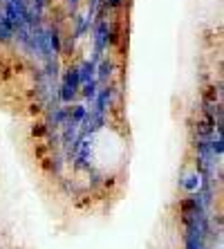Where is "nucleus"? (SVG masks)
Instances as JSON below:
<instances>
[{"label":"nucleus","mask_w":224,"mask_h":249,"mask_svg":"<svg viewBox=\"0 0 224 249\" xmlns=\"http://www.w3.org/2000/svg\"><path fill=\"white\" fill-rule=\"evenodd\" d=\"M108 27H110L108 20H99L97 27H94V58H92L94 63L101 58L103 50L108 47Z\"/></svg>","instance_id":"nucleus-1"},{"label":"nucleus","mask_w":224,"mask_h":249,"mask_svg":"<svg viewBox=\"0 0 224 249\" xmlns=\"http://www.w3.org/2000/svg\"><path fill=\"white\" fill-rule=\"evenodd\" d=\"M112 92H115V88H103V90H99L94 101H97V112H105L110 106V99H112Z\"/></svg>","instance_id":"nucleus-4"},{"label":"nucleus","mask_w":224,"mask_h":249,"mask_svg":"<svg viewBox=\"0 0 224 249\" xmlns=\"http://www.w3.org/2000/svg\"><path fill=\"white\" fill-rule=\"evenodd\" d=\"M112 70H115V63H112L110 58H103V61L94 68V72H97V76H94V79H97L99 83H105L110 76H112Z\"/></svg>","instance_id":"nucleus-3"},{"label":"nucleus","mask_w":224,"mask_h":249,"mask_svg":"<svg viewBox=\"0 0 224 249\" xmlns=\"http://www.w3.org/2000/svg\"><path fill=\"white\" fill-rule=\"evenodd\" d=\"M63 88H68L69 92H79L81 79H79V68H68L63 74Z\"/></svg>","instance_id":"nucleus-2"},{"label":"nucleus","mask_w":224,"mask_h":249,"mask_svg":"<svg viewBox=\"0 0 224 249\" xmlns=\"http://www.w3.org/2000/svg\"><path fill=\"white\" fill-rule=\"evenodd\" d=\"M14 32H16V29H14V25L9 23V20H7L5 18V14H2V16H0V43H9L14 38Z\"/></svg>","instance_id":"nucleus-5"},{"label":"nucleus","mask_w":224,"mask_h":249,"mask_svg":"<svg viewBox=\"0 0 224 249\" xmlns=\"http://www.w3.org/2000/svg\"><path fill=\"white\" fill-rule=\"evenodd\" d=\"M182 186H184L186 191H190V193L200 191V186H202V175H200V173H190V175H186L184 182H182Z\"/></svg>","instance_id":"nucleus-7"},{"label":"nucleus","mask_w":224,"mask_h":249,"mask_svg":"<svg viewBox=\"0 0 224 249\" xmlns=\"http://www.w3.org/2000/svg\"><path fill=\"white\" fill-rule=\"evenodd\" d=\"M94 68H97V63H94V61H83V63L79 65L81 86H83L86 81H90V79H94Z\"/></svg>","instance_id":"nucleus-6"},{"label":"nucleus","mask_w":224,"mask_h":249,"mask_svg":"<svg viewBox=\"0 0 224 249\" xmlns=\"http://www.w3.org/2000/svg\"><path fill=\"white\" fill-rule=\"evenodd\" d=\"M97 88H99L97 79H90V81H86V83H83V97H86L87 101H94V97H97V92H99Z\"/></svg>","instance_id":"nucleus-9"},{"label":"nucleus","mask_w":224,"mask_h":249,"mask_svg":"<svg viewBox=\"0 0 224 249\" xmlns=\"http://www.w3.org/2000/svg\"><path fill=\"white\" fill-rule=\"evenodd\" d=\"M123 5V0H105V7L108 9H117V7Z\"/></svg>","instance_id":"nucleus-11"},{"label":"nucleus","mask_w":224,"mask_h":249,"mask_svg":"<svg viewBox=\"0 0 224 249\" xmlns=\"http://www.w3.org/2000/svg\"><path fill=\"white\" fill-rule=\"evenodd\" d=\"M50 50H52V54L56 56V54H61V29L58 27H50Z\"/></svg>","instance_id":"nucleus-8"},{"label":"nucleus","mask_w":224,"mask_h":249,"mask_svg":"<svg viewBox=\"0 0 224 249\" xmlns=\"http://www.w3.org/2000/svg\"><path fill=\"white\" fill-rule=\"evenodd\" d=\"M68 5H69V9H72V12H74L76 7H79V0H68Z\"/></svg>","instance_id":"nucleus-12"},{"label":"nucleus","mask_w":224,"mask_h":249,"mask_svg":"<svg viewBox=\"0 0 224 249\" xmlns=\"http://www.w3.org/2000/svg\"><path fill=\"white\" fill-rule=\"evenodd\" d=\"M86 115H87V110H86V106H74V108H72V110H69V119H72V122H83V119H86Z\"/></svg>","instance_id":"nucleus-10"}]
</instances>
